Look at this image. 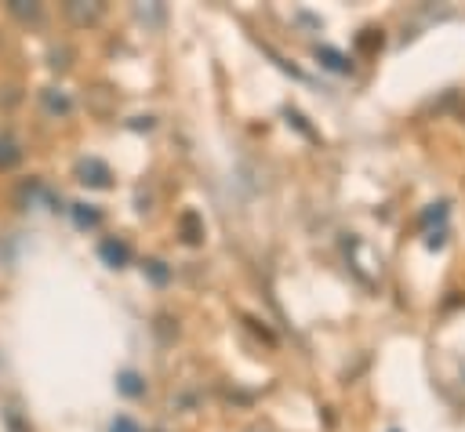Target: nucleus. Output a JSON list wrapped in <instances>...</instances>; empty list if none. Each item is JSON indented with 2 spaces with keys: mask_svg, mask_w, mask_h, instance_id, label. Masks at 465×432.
I'll list each match as a JSON object with an SVG mask.
<instances>
[{
  "mask_svg": "<svg viewBox=\"0 0 465 432\" xmlns=\"http://www.w3.org/2000/svg\"><path fill=\"white\" fill-rule=\"evenodd\" d=\"M15 164H22V146L12 134H0V171H12Z\"/></svg>",
  "mask_w": 465,
  "mask_h": 432,
  "instance_id": "1",
  "label": "nucleus"
},
{
  "mask_svg": "<svg viewBox=\"0 0 465 432\" xmlns=\"http://www.w3.org/2000/svg\"><path fill=\"white\" fill-rule=\"evenodd\" d=\"M77 175H81V182H84V186H109V168H106V164H99V160L81 164V168H77Z\"/></svg>",
  "mask_w": 465,
  "mask_h": 432,
  "instance_id": "2",
  "label": "nucleus"
},
{
  "mask_svg": "<svg viewBox=\"0 0 465 432\" xmlns=\"http://www.w3.org/2000/svg\"><path fill=\"white\" fill-rule=\"evenodd\" d=\"M99 251H102V258H106L109 265H116V269H120V265H127V258H131V247H127V244H120V240H102V247H99Z\"/></svg>",
  "mask_w": 465,
  "mask_h": 432,
  "instance_id": "3",
  "label": "nucleus"
},
{
  "mask_svg": "<svg viewBox=\"0 0 465 432\" xmlns=\"http://www.w3.org/2000/svg\"><path fill=\"white\" fill-rule=\"evenodd\" d=\"M116 389H120L124 396H142V393H146V385H142V378H139L135 371H124L120 382H116Z\"/></svg>",
  "mask_w": 465,
  "mask_h": 432,
  "instance_id": "4",
  "label": "nucleus"
},
{
  "mask_svg": "<svg viewBox=\"0 0 465 432\" xmlns=\"http://www.w3.org/2000/svg\"><path fill=\"white\" fill-rule=\"evenodd\" d=\"M196 222H201V219H196L193 211H189V214H182V226H185V240H189V244H196V240L204 237V226H196Z\"/></svg>",
  "mask_w": 465,
  "mask_h": 432,
  "instance_id": "5",
  "label": "nucleus"
},
{
  "mask_svg": "<svg viewBox=\"0 0 465 432\" xmlns=\"http://www.w3.org/2000/svg\"><path fill=\"white\" fill-rule=\"evenodd\" d=\"M316 55H320V58H327V65H331V69H339V73H349V62H346L342 55H335V51H327V48H320Z\"/></svg>",
  "mask_w": 465,
  "mask_h": 432,
  "instance_id": "6",
  "label": "nucleus"
},
{
  "mask_svg": "<svg viewBox=\"0 0 465 432\" xmlns=\"http://www.w3.org/2000/svg\"><path fill=\"white\" fill-rule=\"evenodd\" d=\"M73 214H77V222H81V226H99V211H84V203H77Z\"/></svg>",
  "mask_w": 465,
  "mask_h": 432,
  "instance_id": "7",
  "label": "nucleus"
},
{
  "mask_svg": "<svg viewBox=\"0 0 465 432\" xmlns=\"http://www.w3.org/2000/svg\"><path fill=\"white\" fill-rule=\"evenodd\" d=\"M44 102H47V109H58V113H70V99H65V95H58V99H55V95L47 91V95H44Z\"/></svg>",
  "mask_w": 465,
  "mask_h": 432,
  "instance_id": "8",
  "label": "nucleus"
},
{
  "mask_svg": "<svg viewBox=\"0 0 465 432\" xmlns=\"http://www.w3.org/2000/svg\"><path fill=\"white\" fill-rule=\"evenodd\" d=\"M109 432H142L135 421H131V418H116L113 425H109Z\"/></svg>",
  "mask_w": 465,
  "mask_h": 432,
  "instance_id": "9",
  "label": "nucleus"
},
{
  "mask_svg": "<svg viewBox=\"0 0 465 432\" xmlns=\"http://www.w3.org/2000/svg\"><path fill=\"white\" fill-rule=\"evenodd\" d=\"M150 272H153V280H157V283H164V280H168V272L160 269V262H150Z\"/></svg>",
  "mask_w": 465,
  "mask_h": 432,
  "instance_id": "10",
  "label": "nucleus"
}]
</instances>
